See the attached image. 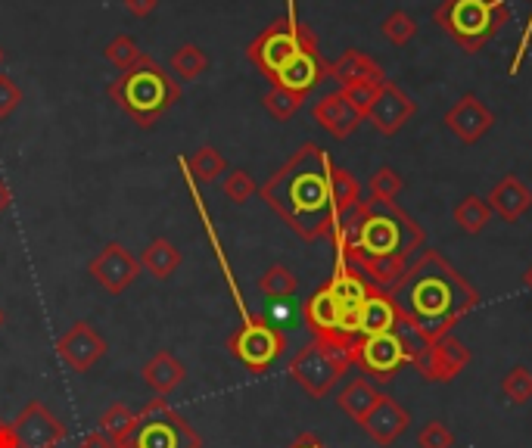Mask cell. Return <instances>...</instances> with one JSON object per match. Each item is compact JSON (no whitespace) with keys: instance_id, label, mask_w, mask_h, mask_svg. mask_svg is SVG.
Returning a JSON list of instances; mask_svg holds the SVG:
<instances>
[{"instance_id":"1","label":"cell","mask_w":532,"mask_h":448,"mask_svg":"<svg viewBox=\"0 0 532 448\" xmlns=\"http://www.w3.org/2000/svg\"><path fill=\"white\" fill-rule=\"evenodd\" d=\"M405 324L424 343H436L480 305V293L442 252L424 249L389 290Z\"/></svg>"},{"instance_id":"18","label":"cell","mask_w":532,"mask_h":448,"mask_svg":"<svg viewBox=\"0 0 532 448\" xmlns=\"http://www.w3.org/2000/svg\"><path fill=\"white\" fill-rule=\"evenodd\" d=\"M315 122L336 140H346L358 131V125L364 122V116L355 109V103L343 94V91H333V94H324L318 103H315Z\"/></svg>"},{"instance_id":"46","label":"cell","mask_w":532,"mask_h":448,"mask_svg":"<svg viewBox=\"0 0 532 448\" xmlns=\"http://www.w3.org/2000/svg\"><path fill=\"white\" fill-rule=\"evenodd\" d=\"M523 280H526V287H529V290H532V265H529V268H526V274H523Z\"/></svg>"},{"instance_id":"7","label":"cell","mask_w":532,"mask_h":448,"mask_svg":"<svg viewBox=\"0 0 532 448\" xmlns=\"http://www.w3.org/2000/svg\"><path fill=\"white\" fill-rule=\"evenodd\" d=\"M424 340H408L402 330L380 333V336H355L349 343V361L358 364L361 374H368L374 383H392L402 368L411 364V355Z\"/></svg>"},{"instance_id":"44","label":"cell","mask_w":532,"mask_h":448,"mask_svg":"<svg viewBox=\"0 0 532 448\" xmlns=\"http://www.w3.org/2000/svg\"><path fill=\"white\" fill-rule=\"evenodd\" d=\"M0 448H19L13 424H4V420H0Z\"/></svg>"},{"instance_id":"24","label":"cell","mask_w":532,"mask_h":448,"mask_svg":"<svg viewBox=\"0 0 532 448\" xmlns=\"http://www.w3.org/2000/svg\"><path fill=\"white\" fill-rule=\"evenodd\" d=\"M144 383L150 389H156L159 396H168V392H175L184 380H187V368H184V361L175 358L172 352H156L147 364H144Z\"/></svg>"},{"instance_id":"42","label":"cell","mask_w":532,"mask_h":448,"mask_svg":"<svg viewBox=\"0 0 532 448\" xmlns=\"http://www.w3.org/2000/svg\"><path fill=\"white\" fill-rule=\"evenodd\" d=\"M81 448H119V445L112 442L103 430H97V433H88L81 439Z\"/></svg>"},{"instance_id":"20","label":"cell","mask_w":532,"mask_h":448,"mask_svg":"<svg viewBox=\"0 0 532 448\" xmlns=\"http://www.w3.org/2000/svg\"><path fill=\"white\" fill-rule=\"evenodd\" d=\"M327 78H336L340 88L349 91V88H374V84L386 81V72L368 53L346 50L336 63H327Z\"/></svg>"},{"instance_id":"6","label":"cell","mask_w":532,"mask_h":448,"mask_svg":"<svg viewBox=\"0 0 532 448\" xmlns=\"http://www.w3.org/2000/svg\"><path fill=\"white\" fill-rule=\"evenodd\" d=\"M119 448H203V436L175 408H168L165 399H153L137 411L134 427Z\"/></svg>"},{"instance_id":"11","label":"cell","mask_w":532,"mask_h":448,"mask_svg":"<svg viewBox=\"0 0 532 448\" xmlns=\"http://www.w3.org/2000/svg\"><path fill=\"white\" fill-rule=\"evenodd\" d=\"M302 318H305V327L312 330V336L321 343L349 349V343L355 340V327L346 321L340 302H336V296L327 284H321L302 302Z\"/></svg>"},{"instance_id":"26","label":"cell","mask_w":532,"mask_h":448,"mask_svg":"<svg viewBox=\"0 0 532 448\" xmlns=\"http://www.w3.org/2000/svg\"><path fill=\"white\" fill-rule=\"evenodd\" d=\"M181 249L172 243V240H165V237H156L150 240V246L144 249V256H140V268H144L150 277L156 280H168L178 268H181Z\"/></svg>"},{"instance_id":"37","label":"cell","mask_w":532,"mask_h":448,"mask_svg":"<svg viewBox=\"0 0 532 448\" xmlns=\"http://www.w3.org/2000/svg\"><path fill=\"white\" fill-rule=\"evenodd\" d=\"M265 109L271 112V116L277 119V122H290L296 112L302 109V103H305V97H299V94H290V91H284V88H271L268 94H265Z\"/></svg>"},{"instance_id":"23","label":"cell","mask_w":532,"mask_h":448,"mask_svg":"<svg viewBox=\"0 0 532 448\" xmlns=\"http://www.w3.org/2000/svg\"><path fill=\"white\" fill-rule=\"evenodd\" d=\"M430 352H433V383H452L473 358L470 349L461 340H455L452 333L430 343Z\"/></svg>"},{"instance_id":"2","label":"cell","mask_w":532,"mask_h":448,"mask_svg":"<svg viewBox=\"0 0 532 448\" xmlns=\"http://www.w3.org/2000/svg\"><path fill=\"white\" fill-rule=\"evenodd\" d=\"M330 165L318 144H302L259 190L268 209L305 243L324 240L336 228Z\"/></svg>"},{"instance_id":"29","label":"cell","mask_w":532,"mask_h":448,"mask_svg":"<svg viewBox=\"0 0 532 448\" xmlns=\"http://www.w3.org/2000/svg\"><path fill=\"white\" fill-rule=\"evenodd\" d=\"M206 69H209V56L200 44H181L172 53V72L181 81H196L200 75H206Z\"/></svg>"},{"instance_id":"12","label":"cell","mask_w":532,"mask_h":448,"mask_svg":"<svg viewBox=\"0 0 532 448\" xmlns=\"http://www.w3.org/2000/svg\"><path fill=\"white\" fill-rule=\"evenodd\" d=\"M417 112V103L399 88L396 81H380L377 91H374V100L368 106V112H364V119H368L383 137H392L399 134Z\"/></svg>"},{"instance_id":"30","label":"cell","mask_w":532,"mask_h":448,"mask_svg":"<svg viewBox=\"0 0 532 448\" xmlns=\"http://www.w3.org/2000/svg\"><path fill=\"white\" fill-rule=\"evenodd\" d=\"M259 290L268 299H290L299 290V280L287 265H271L262 277H259Z\"/></svg>"},{"instance_id":"9","label":"cell","mask_w":532,"mask_h":448,"mask_svg":"<svg viewBox=\"0 0 532 448\" xmlns=\"http://www.w3.org/2000/svg\"><path fill=\"white\" fill-rule=\"evenodd\" d=\"M349 368H352L349 349L330 346V343H321V340H312L290 358V377L312 399H324L327 392L343 380V374Z\"/></svg>"},{"instance_id":"40","label":"cell","mask_w":532,"mask_h":448,"mask_svg":"<svg viewBox=\"0 0 532 448\" xmlns=\"http://www.w3.org/2000/svg\"><path fill=\"white\" fill-rule=\"evenodd\" d=\"M19 103H22V91H19V84H16L10 75H0V122L10 119Z\"/></svg>"},{"instance_id":"4","label":"cell","mask_w":532,"mask_h":448,"mask_svg":"<svg viewBox=\"0 0 532 448\" xmlns=\"http://www.w3.org/2000/svg\"><path fill=\"white\" fill-rule=\"evenodd\" d=\"M106 94L137 128H153L181 100L178 81L147 53L140 56V63L134 69L122 72L112 81Z\"/></svg>"},{"instance_id":"39","label":"cell","mask_w":532,"mask_h":448,"mask_svg":"<svg viewBox=\"0 0 532 448\" xmlns=\"http://www.w3.org/2000/svg\"><path fill=\"white\" fill-rule=\"evenodd\" d=\"M417 445H420V448H452V445H455V433L448 430L442 420H430V424L420 427Z\"/></svg>"},{"instance_id":"28","label":"cell","mask_w":532,"mask_h":448,"mask_svg":"<svg viewBox=\"0 0 532 448\" xmlns=\"http://www.w3.org/2000/svg\"><path fill=\"white\" fill-rule=\"evenodd\" d=\"M452 218H455V224L464 231V234H483L486 228H489V221H492V209H489V203L483 200V196H476V193H470V196H464V200L455 206V212H452Z\"/></svg>"},{"instance_id":"10","label":"cell","mask_w":532,"mask_h":448,"mask_svg":"<svg viewBox=\"0 0 532 448\" xmlns=\"http://www.w3.org/2000/svg\"><path fill=\"white\" fill-rule=\"evenodd\" d=\"M228 349L249 374H265L287 352V333L265 318H249L228 336Z\"/></svg>"},{"instance_id":"36","label":"cell","mask_w":532,"mask_h":448,"mask_svg":"<svg viewBox=\"0 0 532 448\" xmlns=\"http://www.w3.org/2000/svg\"><path fill=\"white\" fill-rule=\"evenodd\" d=\"M402 187H405V181H402V175L396 172V168L383 165V168H377V172L371 175V200H377V203H396V196L402 193Z\"/></svg>"},{"instance_id":"34","label":"cell","mask_w":532,"mask_h":448,"mask_svg":"<svg viewBox=\"0 0 532 448\" xmlns=\"http://www.w3.org/2000/svg\"><path fill=\"white\" fill-rule=\"evenodd\" d=\"M134 411L131 408H125V405H109L106 411H103V417H100V430L116 442V445H122V439L131 433V427H134Z\"/></svg>"},{"instance_id":"22","label":"cell","mask_w":532,"mask_h":448,"mask_svg":"<svg viewBox=\"0 0 532 448\" xmlns=\"http://www.w3.org/2000/svg\"><path fill=\"white\" fill-rule=\"evenodd\" d=\"M486 203H489L492 215H498L501 221H508V224H517L532 209V190L517 175H504L492 187Z\"/></svg>"},{"instance_id":"45","label":"cell","mask_w":532,"mask_h":448,"mask_svg":"<svg viewBox=\"0 0 532 448\" xmlns=\"http://www.w3.org/2000/svg\"><path fill=\"white\" fill-rule=\"evenodd\" d=\"M10 200H13V193H10V187L0 181V215L7 212V206H10Z\"/></svg>"},{"instance_id":"27","label":"cell","mask_w":532,"mask_h":448,"mask_svg":"<svg viewBox=\"0 0 532 448\" xmlns=\"http://www.w3.org/2000/svg\"><path fill=\"white\" fill-rule=\"evenodd\" d=\"M330 196H333V209L336 218L346 215L349 209H355L361 203V187L355 181V175L343 165H330Z\"/></svg>"},{"instance_id":"19","label":"cell","mask_w":532,"mask_h":448,"mask_svg":"<svg viewBox=\"0 0 532 448\" xmlns=\"http://www.w3.org/2000/svg\"><path fill=\"white\" fill-rule=\"evenodd\" d=\"M405 324L396 299L389 296V290L371 287L368 299H364L361 312H358V336H380V333H392Z\"/></svg>"},{"instance_id":"41","label":"cell","mask_w":532,"mask_h":448,"mask_svg":"<svg viewBox=\"0 0 532 448\" xmlns=\"http://www.w3.org/2000/svg\"><path fill=\"white\" fill-rule=\"evenodd\" d=\"M159 7V0H125V10L137 19H147Z\"/></svg>"},{"instance_id":"17","label":"cell","mask_w":532,"mask_h":448,"mask_svg":"<svg viewBox=\"0 0 532 448\" xmlns=\"http://www.w3.org/2000/svg\"><path fill=\"white\" fill-rule=\"evenodd\" d=\"M324 78H327V63L321 60V53L318 50H302L271 78V88H284L290 94L308 97Z\"/></svg>"},{"instance_id":"21","label":"cell","mask_w":532,"mask_h":448,"mask_svg":"<svg viewBox=\"0 0 532 448\" xmlns=\"http://www.w3.org/2000/svg\"><path fill=\"white\" fill-rule=\"evenodd\" d=\"M408 424H411V417H408V411L392 399V396H383L377 405H374V411L361 420V430L368 433L377 445H392L396 442L405 430H408Z\"/></svg>"},{"instance_id":"25","label":"cell","mask_w":532,"mask_h":448,"mask_svg":"<svg viewBox=\"0 0 532 448\" xmlns=\"http://www.w3.org/2000/svg\"><path fill=\"white\" fill-rule=\"evenodd\" d=\"M383 399V392L377 389V383L374 380H368V377H355L340 396H336V405H340L355 424H361L364 417H368L371 411H374V405Z\"/></svg>"},{"instance_id":"32","label":"cell","mask_w":532,"mask_h":448,"mask_svg":"<svg viewBox=\"0 0 532 448\" xmlns=\"http://www.w3.org/2000/svg\"><path fill=\"white\" fill-rule=\"evenodd\" d=\"M103 56H106V63H112L119 72H128V69H134L140 63L144 50L137 47V41L131 35H116L103 47Z\"/></svg>"},{"instance_id":"16","label":"cell","mask_w":532,"mask_h":448,"mask_svg":"<svg viewBox=\"0 0 532 448\" xmlns=\"http://www.w3.org/2000/svg\"><path fill=\"white\" fill-rule=\"evenodd\" d=\"M442 122H445L448 131H452L461 140V144L473 147V144H480V140L492 131L495 112L476 94H464L461 100H455L452 106H448Z\"/></svg>"},{"instance_id":"47","label":"cell","mask_w":532,"mask_h":448,"mask_svg":"<svg viewBox=\"0 0 532 448\" xmlns=\"http://www.w3.org/2000/svg\"><path fill=\"white\" fill-rule=\"evenodd\" d=\"M7 324V315H4V308H0V327H4Z\"/></svg>"},{"instance_id":"48","label":"cell","mask_w":532,"mask_h":448,"mask_svg":"<svg viewBox=\"0 0 532 448\" xmlns=\"http://www.w3.org/2000/svg\"><path fill=\"white\" fill-rule=\"evenodd\" d=\"M0 63H4V47H0Z\"/></svg>"},{"instance_id":"14","label":"cell","mask_w":532,"mask_h":448,"mask_svg":"<svg viewBox=\"0 0 532 448\" xmlns=\"http://www.w3.org/2000/svg\"><path fill=\"white\" fill-rule=\"evenodd\" d=\"M13 430H16L19 448H56L66 439V424L41 402H28L16 414Z\"/></svg>"},{"instance_id":"15","label":"cell","mask_w":532,"mask_h":448,"mask_svg":"<svg viewBox=\"0 0 532 448\" xmlns=\"http://www.w3.org/2000/svg\"><path fill=\"white\" fill-rule=\"evenodd\" d=\"M106 340L88 324V321H75L56 343V355L63 358V364L75 374H88L94 364L106 355Z\"/></svg>"},{"instance_id":"3","label":"cell","mask_w":532,"mask_h":448,"mask_svg":"<svg viewBox=\"0 0 532 448\" xmlns=\"http://www.w3.org/2000/svg\"><path fill=\"white\" fill-rule=\"evenodd\" d=\"M333 243L340 259L361 265L371 259H411V252L424 249V228L396 203L364 200L346 215L336 218Z\"/></svg>"},{"instance_id":"31","label":"cell","mask_w":532,"mask_h":448,"mask_svg":"<svg viewBox=\"0 0 532 448\" xmlns=\"http://www.w3.org/2000/svg\"><path fill=\"white\" fill-rule=\"evenodd\" d=\"M187 168H190V175L196 181H203V184H212L218 181V175H224V168H228V162H224V156L215 150V147H200L190 159H187Z\"/></svg>"},{"instance_id":"35","label":"cell","mask_w":532,"mask_h":448,"mask_svg":"<svg viewBox=\"0 0 532 448\" xmlns=\"http://www.w3.org/2000/svg\"><path fill=\"white\" fill-rule=\"evenodd\" d=\"M501 392L511 405H526L532 399V371L526 364H517V368H511V374H504Z\"/></svg>"},{"instance_id":"33","label":"cell","mask_w":532,"mask_h":448,"mask_svg":"<svg viewBox=\"0 0 532 448\" xmlns=\"http://www.w3.org/2000/svg\"><path fill=\"white\" fill-rule=\"evenodd\" d=\"M380 32H383V38H386L389 44L405 47V44L417 35V22H414V16L405 13V10H392V13L383 19Z\"/></svg>"},{"instance_id":"43","label":"cell","mask_w":532,"mask_h":448,"mask_svg":"<svg viewBox=\"0 0 532 448\" xmlns=\"http://www.w3.org/2000/svg\"><path fill=\"white\" fill-rule=\"evenodd\" d=\"M287 448H327V442L318 433H299Z\"/></svg>"},{"instance_id":"8","label":"cell","mask_w":532,"mask_h":448,"mask_svg":"<svg viewBox=\"0 0 532 448\" xmlns=\"http://www.w3.org/2000/svg\"><path fill=\"white\" fill-rule=\"evenodd\" d=\"M302 50H318V38L312 28L296 19H277L246 47V56L271 81Z\"/></svg>"},{"instance_id":"5","label":"cell","mask_w":532,"mask_h":448,"mask_svg":"<svg viewBox=\"0 0 532 448\" xmlns=\"http://www.w3.org/2000/svg\"><path fill=\"white\" fill-rule=\"evenodd\" d=\"M433 22L464 53H480L511 22V7L504 0H442Z\"/></svg>"},{"instance_id":"38","label":"cell","mask_w":532,"mask_h":448,"mask_svg":"<svg viewBox=\"0 0 532 448\" xmlns=\"http://www.w3.org/2000/svg\"><path fill=\"white\" fill-rule=\"evenodd\" d=\"M256 190H259L256 181H252V175L243 172V168H237V172H231L228 178H224V196H228L234 206H243Z\"/></svg>"},{"instance_id":"13","label":"cell","mask_w":532,"mask_h":448,"mask_svg":"<svg viewBox=\"0 0 532 448\" xmlns=\"http://www.w3.org/2000/svg\"><path fill=\"white\" fill-rule=\"evenodd\" d=\"M88 271L106 293L119 296V293H125L134 284L144 268H140V259H134L122 243H106L91 259Z\"/></svg>"}]
</instances>
